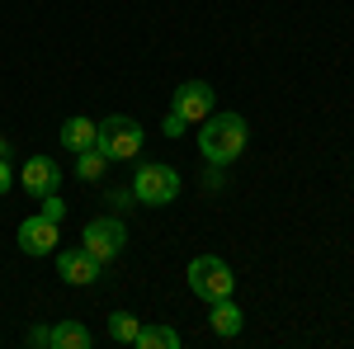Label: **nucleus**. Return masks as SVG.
Returning a JSON list of instances; mask_svg holds the SVG:
<instances>
[{"label": "nucleus", "mask_w": 354, "mask_h": 349, "mask_svg": "<svg viewBox=\"0 0 354 349\" xmlns=\"http://www.w3.org/2000/svg\"><path fill=\"white\" fill-rule=\"evenodd\" d=\"M198 151L213 165H232L245 151V118L241 113H208L198 128Z\"/></svg>", "instance_id": "1"}, {"label": "nucleus", "mask_w": 354, "mask_h": 349, "mask_svg": "<svg viewBox=\"0 0 354 349\" xmlns=\"http://www.w3.org/2000/svg\"><path fill=\"white\" fill-rule=\"evenodd\" d=\"M232 288H236V279H232L227 260H218V255H194L189 260V293L194 297L222 302V297H232Z\"/></svg>", "instance_id": "2"}, {"label": "nucleus", "mask_w": 354, "mask_h": 349, "mask_svg": "<svg viewBox=\"0 0 354 349\" xmlns=\"http://www.w3.org/2000/svg\"><path fill=\"white\" fill-rule=\"evenodd\" d=\"M133 198L137 203H151V208H165V203H175L180 198V175H175V165H137L133 175Z\"/></svg>", "instance_id": "3"}, {"label": "nucleus", "mask_w": 354, "mask_h": 349, "mask_svg": "<svg viewBox=\"0 0 354 349\" xmlns=\"http://www.w3.org/2000/svg\"><path fill=\"white\" fill-rule=\"evenodd\" d=\"M142 137H147V133H142V123L118 113V118H104V123H100L95 147H100L109 161H133L137 151H142Z\"/></svg>", "instance_id": "4"}, {"label": "nucleus", "mask_w": 354, "mask_h": 349, "mask_svg": "<svg viewBox=\"0 0 354 349\" xmlns=\"http://www.w3.org/2000/svg\"><path fill=\"white\" fill-rule=\"evenodd\" d=\"M81 245L95 255V260H104V265H109L113 255L128 245V232H123V222H118V217H95V222L85 227Z\"/></svg>", "instance_id": "5"}, {"label": "nucleus", "mask_w": 354, "mask_h": 349, "mask_svg": "<svg viewBox=\"0 0 354 349\" xmlns=\"http://www.w3.org/2000/svg\"><path fill=\"white\" fill-rule=\"evenodd\" d=\"M170 109H175L185 123H203V118L213 113V85L208 81H185L175 90V104Z\"/></svg>", "instance_id": "6"}, {"label": "nucleus", "mask_w": 354, "mask_h": 349, "mask_svg": "<svg viewBox=\"0 0 354 349\" xmlns=\"http://www.w3.org/2000/svg\"><path fill=\"white\" fill-rule=\"evenodd\" d=\"M100 269H104V260H95L90 250H57V274L66 279V283H76V288H85V283H95L100 279Z\"/></svg>", "instance_id": "7"}, {"label": "nucleus", "mask_w": 354, "mask_h": 349, "mask_svg": "<svg viewBox=\"0 0 354 349\" xmlns=\"http://www.w3.org/2000/svg\"><path fill=\"white\" fill-rule=\"evenodd\" d=\"M19 250L24 255H57V222H48L43 213L19 222Z\"/></svg>", "instance_id": "8"}, {"label": "nucleus", "mask_w": 354, "mask_h": 349, "mask_svg": "<svg viewBox=\"0 0 354 349\" xmlns=\"http://www.w3.org/2000/svg\"><path fill=\"white\" fill-rule=\"evenodd\" d=\"M19 185H24L33 198H43V194H53V189L62 185V165L48 161V156H33V161L24 165V175H19Z\"/></svg>", "instance_id": "9"}, {"label": "nucleus", "mask_w": 354, "mask_h": 349, "mask_svg": "<svg viewBox=\"0 0 354 349\" xmlns=\"http://www.w3.org/2000/svg\"><path fill=\"white\" fill-rule=\"evenodd\" d=\"M95 133H100V123H90V118H66V123H62V147H66V151H85V147H95Z\"/></svg>", "instance_id": "10"}, {"label": "nucleus", "mask_w": 354, "mask_h": 349, "mask_svg": "<svg viewBox=\"0 0 354 349\" xmlns=\"http://www.w3.org/2000/svg\"><path fill=\"white\" fill-rule=\"evenodd\" d=\"M213 330H218L222 340L241 335V307H236L232 297H222V302H213Z\"/></svg>", "instance_id": "11"}, {"label": "nucleus", "mask_w": 354, "mask_h": 349, "mask_svg": "<svg viewBox=\"0 0 354 349\" xmlns=\"http://www.w3.org/2000/svg\"><path fill=\"white\" fill-rule=\"evenodd\" d=\"M53 349H90V330H85L81 321L53 326Z\"/></svg>", "instance_id": "12"}, {"label": "nucleus", "mask_w": 354, "mask_h": 349, "mask_svg": "<svg viewBox=\"0 0 354 349\" xmlns=\"http://www.w3.org/2000/svg\"><path fill=\"white\" fill-rule=\"evenodd\" d=\"M133 345H142V349H180V335H175L170 326H142Z\"/></svg>", "instance_id": "13"}, {"label": "nucleus", "mask_w": 354, "mask_h": 349, "mask_svg": "<svg viewBox=\"0 0 354 349\" xmlns=\"http://www.w3.org/2000/svg\"><path fill=\"white\" fill-rule=\"evenodd\" d=\"M76 156H81V161H76V175H81V180H100L104 165H109V156H104L100 147H85V151H76Z\"/></svg>", "instance_id": "14"}, {"label": "nucleus", "mask_w": 354, "mask_h": 349, "mask_svg": "<svg viewBox=\"0 0 354 349\" xmlns=\"http://www.w3.org/2000/svg\"><path fill=\"white\" fill-rule=\"evenodd\" d=\"M137 330H142V321H137L133 312H113V317H109V335L118 340V345H133Z\"/></svg>", "instance_id": "15"}, {"label": "nucleus", "mask_w": 354, "mask_h": 349, "mask_svg": "<svg viewBox=\"0 0 354 349\" xmlns=\"http://www.w3.org/2000/svg\"><path fill=\"white\" fill-rule=\"evenodd\" d=\"M38 213L48 217V222H62V217H66V203L57 198V189H53V194H43V208H38Z\"/></svg>", "instance_id": "16"}, {"label": "nucleus", "mask_w": 354, "mask_h": 349, "mask_svg": "<svg viewBox=\"0 0 354 349\" xmlns=\"http://www.w3.org/2000/svg\"><path fill=\"white\" fill-rule=\"evenodd\" d=\"M165 137H185V128H189V123H185V118H180V113H175V109H170V113H165Z\"/></svg>", "instance_id": "17"}, {"label": "nucleus", "mask_w": 354, "mask_h": 349, "mask_svg": "<svg viewBox=\"0 0 354 349\" xmlns=\"http://www.w3.org/2000/svg\"><path fill=\"white\" fill-rule=\"evenodd\" d=\"M28 345H53V330H48V326H33V330H28Z\"/></svg>", "instance_id": "18"}, {"label": "nucleus", "mask_w": 354, "mask_h": 349, "mask_svg": "<svg viewBox=\"0 0 354 349\" xmlns=\"http://www.w3.org/2000/svg\"><path fill=\"white\" fill-rule=\"evenodd\" d=\"M109 203H113V208H133V189H113Z\"/></svg>", "instance_id": "19"}, {"label": "nucleus", "mask_w": 354, "mask_h": 349, "mask_svg": "<svg viewBox=\"0 0 354 349\" xmlns=\"http://www.w3.org/2000/svg\"><path fill=\"white\" fill-rule=\"evenodd\" d=\"M10 185H15V175H10V165L0 161V194H5V189H10Z\"/></svg>", "instance_id": "20"}, {"label": "nucleus", "mask_w": 354, "mask_h": 349, "mask_svg": "<svg viewBox=\"0 0 354 349\" xmlns=\"http://www.w3.org/2000/svg\"><path fill=\"white\" fill-rule=\"evenodd\" d=\"M5 156H10V142H5V137H0V161H5Z\"/></svg>", "instance_id": "21"}]
</instances>
